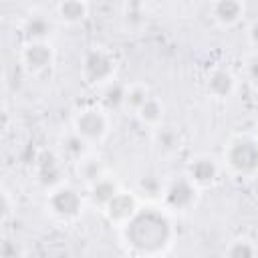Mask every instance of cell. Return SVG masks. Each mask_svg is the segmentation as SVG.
<instances>
[{"mask_svg": "<svg viewBox=\"0 0 258 258\" xmlns=\"http://www.w3.org/2000/svg\"><path fill=\"white\" fill-rule=\"evenodd\" d=\"M212 16L220 26H234L244 16V4L238 0H220L212 4Z\"/></svg>", "mask_w": 258, "mask_h": 258, "instance_id": "13", "label": "cell"}, {"mask_svg": "<svg viewBox=\"0 0 258 258\" xmlns=\"http://www.w3.org/2000/svg\"><path fill=\"white\" fill-rule=\"evenodd\" d=\"M52 62H54V48L50 42H26L20 50V64L32 75H40L48 71Z\"/></svg>", "mask_w": 258, "mask_h": 258, "instance_id": "7", "label": "cell"}, {"mask_svg": "<svg viewBox=\"0 0 258 258\" xmlns=\"http://www.w3.org/2000/svg\"><path fill=\"white\" fill-rule=\"evenodd\" d=\"M77 171H79L81 179H83L89 187L95 185L97 181H101L103 177H107V167H105V163H103L99 157H91V155H87L85 159L79 161Z\"/></svg>", "mask_w": 258, "mask_h": 258, "instance_id": "15", "label": "cell"}, {"mask_svg": "<svg viewBox=\"0 0 258 258\" xmlns=\"http://www.w3.org/2000/svg\"><path fill=\"white\" fill-rule=\"evenodd\" d=\"M139 212V204H137V198L129 191H119L111 204L105 208V214L109 218V222L117 224V226H125L135 214Z\"/></svg>", "mask_w": 258, "mask_h": 258, "instance_id": "9", "label": "cell"}, {"mask_svg": "<svg viewBox=\"0 0 258 258\" xmlns=\"http://www.w3.org/2000/svg\"><path fill=\"white\" fill-rule=\"evenodd\" d=\"M224 161L232 173L240 177H252L258 173V139L250 135H238L230 139L224 149Z\"/></svg>", "mask_w": 258, "mask_h": 258, "instance_id": "2", "label": "cell"}, {"mask_svg": "<svg viewBox=\"0 0 258 258\" xmlns=\"http://www.w3.org/2000/svg\"><path fill=\"white\" fill-rule=\"evenodd\" d=\"M60 149H62L64 157H69V159H73L77 163L89 155V143L81 135H77L75 131H71L69 135H64L60 139Z\"/></svg>", "mask_w": 258, "mask_h": 258, "instance_id": "17", "label": "cell"}, {"mask_svg": "<svg viewBox=\"0 0 258 258\" xmlns=\"http://www.w3.org/2000/svg\"><path fill=\"white\" fill-rule=\"evenodd\" d=\"M248 40H250L254 46H258V18L252 20V24L248 26Z\"/></svg>", "mask_w": 258, "mask_h": 258, "instance_id": "25", "label": "cell"}, {"mask_svg": "<svg viewBox=\"0 0 258 258\" xmlns=\"http://www.w3.org/2000/svg\"><path fill=\"white\" fill-rule=\"evenodd\" d=\"M226 258H256V246L246 238H238L226 248Z\"/></svg>", "mask_w": 258, "mask_h": 258, "instance_id": "22", "label": "cell"}, {"mask_svg": "<svg viewBox=\"0 0 258 258\" xmlns=\"http://www.w3.org/2000/svg\"><path fill=\"white\" fill-rule=\"evenodd\" d=\"M52 30H54L52 18L42 12H32L22 22V32L26 36V42H48Z\"/></svg>", "mask_w": 258, "mask_h": 258, "instance_id": "11", "label": "cell"}, {"mask_svg": "<svg viewBox=\"0 0 258 258\" xmlns=\"http://www.w3.org/2000/svg\"><path fill=\"white\" fill-rule=\"evenodd\" d=\"M46 208L48 212L58 218V220H75L81 216L83 212V198L81 194L71 187V185H58L54 189H50L48 200H46Z\"/></svg>", "mask_w": 258, "mask_h": 258, "instance_id": "5", "label": "cell"}, {"mask_svg": "<svg viewBox=\"0 0 258 258\" xmlns=\"http://www.w3.org/2000/svg\"><path fill=\"white\" fill-rule=\"evenodd\" d=\"M137 117H139L141 123H145V125H149V127H157V125L161 123V119H163V105H161V101L155 99V97H151V99L137 111Z\"/></svg>", "mask_w": 258, "mask_h": 258, "instance_id": "18", "label": "cell"}, {"mask_svg": "<svg viewBox=\"0 0 258 258\" xmlns=\"http://www.w3.org/2000/svg\"><path fill=\"white\" fill-rule=\"evenodd\" d=\"M89 189H91V194H89V196H91V202H93L95 206L103 208V210H105V208L111 204V200L121 191L119 185H117V181H115L113 177H109V175L103 177L101 181H97L95 185H91Z\"/></svg>", "mask_w": 258, "mask_h": 258, "instance_id": "16", "label": "cell"}, {"mask_svg": "<svg viewBox=\"0 0 258 258\" xmlns=\"http://www.w3.org/2000/svg\"><path fill=\"white\" fill-rule=\"evenodd\" d=\"M155 145L163 153H171L179 147V135L169 127H157L155 131Z\"/></svg>", "mask_w": 258, "mask_h": 258, "instance_id": "21", "label": "cell"}, {"mask_svg": "<svg viewBox=\"0 0 258 258\" xmlns=\"http://www.w3.org/2000/svg\"><path fill=\"white\" fill-rule=\"evenodd\" d=\"M149 99H151V95H149V89H147L145 85H131V87H127L125 107L137 113Z\"/></svg>", "mask_w": 258, "mask_h": 258, "instance_id": "20", "label": "cell"}, {"mask_svg": "<svg viewBox=\"0 0 258 258\" xmlns=\"http://www.w3.org/2000/svg\"><path fill=\"white\" fill-rule=\"evenodd\" d=\"M115 56L105 50V48H91L87 50L85 58H83V64H81V73H83V79L93 85V87H99V85H109L113 83V75H115Z\"/></svg>", "mask_w": 258, "mask_h": 258, "instance_id": "3", "label": "cell"}, {"mask_svg": "<svg viewBox=\"0 0 258 258\" xmlns=\"http://www.w3.org/2000/svg\"><path fill=\"white\" fill-rule=\"evenodd\" d=\"M206 89L214 99H228L236 91V77L232 75L230 69L218 67L208 75Z\"/></svg>", "mask_w": 258, "mask_h": 258, "instance_id": "12", "label": "cell"}, {"mask_svg": "<svg viewBox=\"0 0 258 258\" xmlns=\"http://www.w3.org/2000/svg\"><path fill=\"white\" fill-rule=\"evenodd\" d=\"M246 79L254 87H258V54L248 56V60H246Z\"/></svg>", "mask_w": 258, "mask_h": 258, "instance_id": "24", "label": "cell"}, {"mask_svg": "<svg viewBox=\"0 0 258 258\" xmlns=\"http://www.w3.org/2000/svg\"><path fill=\"white\" fill-rule=\"evenodd\" d=\"M36 177L40 181V185H44L46 189H54L60 183L62 179V165H60V159L50 153V151H44L40 157H38V163H36Z\"/></svg>", "mask_w": 258, "mask_h": 258, "instance_id": "10", "label": "cell"}, {"mask_svg": "<svg viewBox=\"0 0 258 258\" xmlns=\"http://www.w3.org/2000/svg\"><path fill=\"white\" fill-rule=\"evenodd\" d=\"M89 16V4L81 0H67L56 6V18L64 24H81Z\"/></svg>", "mask_w": 258, "mask_h": 258, "instance_id": "14", "label": "cell"}, {"mask_svg": "<svg viewBox=\"0 0 258 258\" xmlns=\"http://www.w3.org/2000/svg\"><path fill=\"white\" fill-rule=\"evenodd\" d=\"M73 131L81 135L87 143H99L109 133V115L105 109L89 107L83 109L73 123Z\"/></svg>", "mask_w": 258, "mask_h": 258, "instance_id": "4", "label": "cell"}, {"mask_svg": "<svg viewBox=\"0 0 258 258\" xmlns=\"http://www.w3.org/2000/svg\"><path fill=\"white\" fill-rule=\"evenodd\" d=\"M187 179L198 187V189H204V187H210L218 181V175H220V165L214 157L210 155H200L196 159L189 161L187 165V171H185Z\"/></svg>", "mask_w": 258, "mask_h": 258, "instance_id": "8", "label": "cell"}, {"mask_svg": "<svg viewBox=\"0 0 258 258\" xmlns=\"http://www.w3.org/2000/svg\"><path fill=\"white\" fill-rule=\"evenodd\" d=\"M163 185H161V181L155 177V175H143L141 179H139V191L143 194V196H147V198H151V200H155V198H163Z\"/></svg>", "mask_w": 258, "mask_h": 258, "instance_id": "23", "label": "cell"}, {"mask_svg": "<svg viewBox=\"0 0 258 258\" xmlns=\"http://www.w3.org/2000/svg\"><path fill=\"white\" fill-rule=\"evenodd\" d=\"M121 232L127 250L139 258L161 256L173 240V226L167 214L157 208H139Z\"/></svg>", "mask_w": 258, "mask_h": 258, "instance_id": "1", "label": "cell"}, {"mask_svg": "<svg viewBox=\"0 0 258 258\" xmlns=\"http://www.w3.org/2000/svg\"><path fill=\"white\" fill-rule=\"evenodd\" d=\"M198 200V187L187 179V175L171 179L163 189V204L173 212L189 210Z\"/></svg>", "mask_w": 258, "mask_h": 258, "instance_id": "6", "label": "cell"}, {"mask_svg": "<svg viewBox=\"0 0 258 258\" xmlns=\"http://www.w3.org/2000/svg\"><path fill=\"white\" fill-rule=\"evenodd\" d=\"M125 95H127V87L121 83H109L105 93H103V105L107 109H117V107H125Z\"/></svg>", "mask_w": 258, "mask_h": 258, "instance_id": "19", "label": "cell"}]
</instances>
